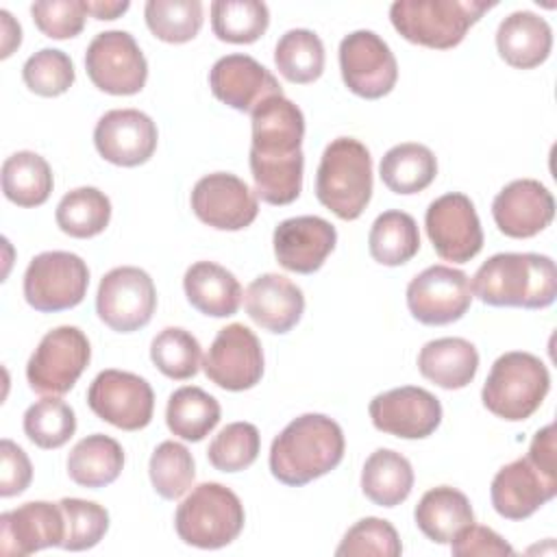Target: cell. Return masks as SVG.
<instances>
[{
    "label": "cell",
    "instance_id": "1",
    "mask_svg": "<svg viewBox=\"0 0 557 557\" xmlns=\"http://www.w3.org/2000/svg\"><path fill=\"white\" fill-rule=\"evenodd\" d=\"M344 431L324 413L294 418L270 446V472L276 481L300 487L329 474L344 459Z\"/></svg>",
    "mask_w": 557,
    "mask_h": 557
},
{
    "label": "cell",
    "instance_id": "2",
    "mask_svg": "<svg viewBox=\"0 0 557 557\" xmlns=\"http://www.w3.org/2000/svg\"><path fill=\"white\" fill-rule=\"evenodd\" d=\"M472 296L492 307L544 309L557 296L555 261L537 252H498L472 276Z\"/></svg>",
    "mask_w": 557,
    "mask_h": 557
},
{
    "label": "cell",
    "instance_id": "3",
    "mask_svg": "<svg viewBox=\"0 0 557 557\" xmlns=\"http://www.w3.org/2000/svg\"><path fill=\"white\" fill-rule=\"evenodd\" d=\"M315 196L339 220H357L363 213L372 198V157L359 139L337 137L324 148Z\"/></svg>",
    "mask_w": 557,
    "mask_h": 557
},
{
    "label": "cell",
    "instance_id": "4",
    "mask_svg": "<svg viewBox=\"0 0 557 557\" xmlns=\"http://www.w3.org/2000/svg\"><path fill=\"white\" fill-rule=\"evenodd\" d=\"M494 4L487 0H396L389 7V20L407 41L448 50L459 46L468 28Z\"/></svg>",
    "mask_w": 557,
    "mask_h": 557
},
{
    "label": "cell",
    "instance_id": "5",
    "mask_svg": "<svg viewBox=\"0 0 557 557\" xmlns=\"http://www.w3.org/2000/svg\"><path fill=\"white\" fill-rule=\"evenodd\" d=\"M550 389V374L544 361L524 350L500 355L483 383V407L509 422L531 418Z\"/></svg>",
    "mask_w": 557,
    "mask_h": 557
},
{
    "label": "cell",
    "instance_id": "6",
    "mask_svg": "<svg viewBox=\"0 0 557 557\" xmlns=\"http://www.w3.org/2000/svg\"><path fill=\"white\" fill-rule=\"evenodd\" d=\"M246 522L239 496L222 483H200L176 507L174 529L196 548H222L237 540Z\"/></svg>",
    "mask_w": 557,
    "mask_h": 557
},
{
    "label": "cell",
    "instance_id": "7",
    "mask_svg": "<svg viewBox=\"0 0 557 557\" xmlns=\"http://www.w3.org/2000/svg\"><path fill=\"white\" fill-rule=\"evenodd\" d=\"M87 287V263L65 250L35 255L24 272V298L41 313H57L81 305Z\"/></svg>",
    "mask_w": 557,
    "mask_h": 557
},
{
    "label": "cell",
    "instance_id": "8",
    "mask_svg": "<svg viewBox=\"0 0 557 557\" xmlns=\"http://www.w3.org/2000/svg\"><path fill=\"white\" fill-rule=\"evenodd\" d=\"M91 359L87 335L78 326H57L37 344L26 363V381L44 396L67 394Z\"/></svg>",
    "mask_w": 557,
    "mask_h": 557
},
{
    "label": "cell",
    "instance_id": "9",
    "mask_svg": "<svg viewBox=\"0 0 557 557\" xmlns=\"http://www.w3.org/2000/svg\"><path fill=\"white\" fill-rule=\"evenodd\" d=\"M89 81L104 94H139L148 78V63L135 37L126 30L98 33L85 52Z\"/></svg>",
    "mask_w": 557,
    "mask_h": 557
},
{
    "label": "cell",
    "instance_id": "10",
    "mask_svg": "<svg viewBox=\"0 0 557 557\" xmlns=\"http://www.w3.org/2000/svg\"><path fill=\"white\" fill-rule=\"evenodd\" d=\"M157 309V289L150 274L135 265L109 270L96 294L98 318L117 333L144 329Z\"/></svg>",
    "mask_w": 557,
    "mask_h": 557
},
{
    "label": "cell",
    "instance_id": "11",
    "mask_svg": "<svg viewBox=\"0 0 557 557\" xmlns=\"http://www.w3.org/2000/svg\"><path fill=\"white\" fill-rule=\"evenodd\" d=\"M344 85L359 98L387 96L398 81V63L389 46L374 30H352L339 44Z\"/></svg>",
    "mask_w": 557,
    "mask_h": 557
},
{
    "label": "cell",
    "instance_id": "12",
    "mask_svg": "<svg viewBox=\"0 0 557 557\" xmlns=\"http://www.w3.org/2000/svg\"><path fill=\"white\" fill-rule=\"evenodd\" d=\"M89 409L122 431H139L150 424L154 392L146 379L124 370H102L87 389Z\"/></svg>",
    "mask_w": 557,
    "mask_h": 557
},
{
    "label": "cell",
    "instance_id": "13",
    "mask_svg": "<svg viewBox=\"0 0 557 557\" xmlns=\"http://www.w3.org/2000/svg\"><path fill=\"white\" fill-rule=\"evenodd\" d=\"M426 235L444 261L468 263L483 248V228L472 200L450 191L435 198L424 213Z\"/></svg>",
    "mask_w": 557,
    "mask_h": 557
},
{
    "label": "cell",
    "instance_id": "14",
    "mask_svg": "<svg viewBox=\"0 0 557 557\" xmlns=\"http://www.w3.org/2000/svg\"><path fill=\"white\" fill-rule=\"evenodd\" d=\"M472 302L470 278L450 265H431L407 285V307L426 326H444L463 318Z\"/></svg>",
    "mask_w": 557,
    "mask_h": 557
},
{
    "label": "cell",
    "instance_id": "15",
    "mask_svg": "<svg viewBox=\"0 0 557 557\" xmlns=\"http://www.w3.org/2000/svg\"><path fill=\"white\" fill-rule=\"evenodd\" d=\"M202 370L222 389L244 392L255 387L263 376L259 337L239 322L220 329L202 359Z\"/></svg>",
    "mask_w": 557,
    "mask_h": 557
},
{
    "label": "cell",
    "instance_id": "16",
    "mask_svg": "<svg viewBox=\"0 0 557 557\" xmlns=\"http://www.w3.org/2000/svg\"><path fill=\"white\" fill-rule=\"evenodd\" d=\"M189 200L196 218L218 231H242L259 213L255 191L231 172H213L198 178Z\"/></svg>",
    "mask_w": 557,
    "mask_h": 557
},
{
    "label": "cell",
    "instance_id": "17",
    "mask_svg": "<svg viewBox=\"0 0 557 557\" xmlns=\"http://www.w3.org/2000/svg\"><path fill=\"white\" fill-rule=\"evenodd\" d=\"M372 424L403 440L429 437L442 422L440 400L424 387H394L370 400Z\"/></svg>",
    "mask_w": 557,
    "mask_h": 557
},
{
    "label": "cell",
    "instance_id": "18",
    "mask_svg": "<svg viewBox=\"0 0 557 557\" xmlns=\"http://www.w3.org/2000/svg\"><path fill=\"white\" fill-rule=\"evenodd\" d=\"M157 141V124L139 109L107 111L94 128L96 150L104 161L120 168L146 163L154 154Z\"/></svg>",
    "mask_w": 557,
    "mask_h": 557
},
{
    "label": "cell",
    "instance_id": "19",
    "mask_svg": "<svg viewBox=\"0 0 557 557\" xmlns=\"http://www.w3.org/2000/svg\"><path fill=\"white\" fill-rule=\"evenodd\" d=\"M209 87L220 102L242 113H252L263 100L283 96L274 74L248 54L218 59L209 72Z\"/></svg>",
    "mask_w": 557,
    "mask_h": 557
},
{
    "label": "cell",
    "instance_id": "20",
    "mask_svg": "<svg viewBox=\"0 0 557 557\" xmlns=\"http://www.w3.org/2000/svg\"><path fill=\"white\" fill-rule=\"evenodd\" d=\"M557 494V476L546 474L527 457L503 466L492 479V507L507 520H524Z\"/></svg>",
    "mask_w": 557,
    "mask_h": 557
},
{
    "label": "cell",
    "instance_id": "21",
    "mask_svg": "<svg viewBox=\"0 0 557 557\" xmlns=\"http://www.w3.org/2000/svg\"><path fill=\"white\" fill-rule=\"evenodd\" d=\"M65 518L59 503L30 500L0 516V550L7 557H24L48 546H61Z\"/></svg>",
    "mask_w": 557,
    "mask_h": 557
},
{
    "label": "cell",
    "instance_id": "22",
    "mask_svg": "<svg viewBox=\"0 0 557 557\" xmlns=\"http://www.w3.org/2000/svg\"><path fill=\"white\" fill-rule=\"evenodd\" d=\"M498 231L513 239H529L542 233L555 218L553 194L535 178L507 183L492 202Z\"/></svg>",
    "mask_w": 557,
    "mask_h": 557
},
{
    "label": "cell",
    "instance_id": "23",
    "mask_svg": "<svg viewBox=\"0 0 557 557\" xmlns=\"http://www.w3.org/2000/svg\"><path fill=\"white\" fill-rule=\"evenodd\" d=\"M276 261L296 274H313L337 244V231L318 215H298L278 222L272 235Z\"/></svg>",
    "mask_w": 557,
    "mask_h": 557
},
{
    "label": "cell",
    "instance_id": "24",
    "mask_svg": "<svg viewBox=\"0 0 557 557\" xmlns=\"http://www.w3.org/2000/svg\"><path fill=\"white\" fill-rule=\"evenodd\" d=\"M250 154L278 159L300 152L305 139V115L285 96L263 100L252 113Z\"/></svg>",
    "mask_w": 557,
    "mask_h": 557
},
{
    "label": "cell",
    "instance_id": "25",
    "mask_svg": "<svg viewBox=\"0 0 557 557\" xmlns=\"http://www.w3.org/2000/svg\"><path fill=\"white\" fill-rule=\"evenodd\" d=\"M244 305L255 324L270 333L283 335L300 322L305 311V296L302 289L287 276L268 272L248 285Z\"/></svg>",
    "mask_w": 557,
    "mask_h": 557
},
{
    "label": "cell",
    "instance_id": "26",
    "mask_svg": "<svg viewBox=\"0 0 557 557\" xmlns=\"http://www.w3.org/2000/svg\"><path fill=\"white\" fill-rule=\"evenodd\" d=\"M553 48L548 22L533 11L509 13L496 30V50L500 59L518 70L542 65Z\"/></svg>",
    "mask_w": 557,
    "mask_h": 557
},
{
    "label": "cell",
    "instance_id": "27",
    "mask_svg": "<svg viewBox=\"0 0 557 557\" xmlns=\"http://www.w3.org/2000/svg\"><path fill=\"white\" fill-rule=\"evenodd\" d=\"M183 289L194 309L211 318H228L242 305V285L231 270L213 261H196L183 276Z\"/></svg>",
    "mask_w": 557,
    "mask_h": 557
},
{
    "label": "cell",
    "instance_id": "28",
    "mask_svg": "<svg viewBox=\"0 0 557 557\" xmlns=\"http://www.w3.org/2000/svg\"><path fill=\"white\" fill-rule=\"evenodd\" d=\"M418 370L431 383L444 389H461L476 376L479 352L463 337H440L422 346Z\"/></svg>",
    "mask_w": 557,
    "mask_h": 557
},
{
    "label": "cell",
    "instance_id": "29",
    "mask_svg": "<svg viewBox=\"0 0 557 557\" xmlns=\"http://www.w3.org/2000/svg\"><path fill=\"white\" fill-rule=\"evenodd\" d=\"M418 529L435 544H450V540L474 522V511L468 496L450 485L431 487L422 494L413 511Z\"/></svg>",
    "mask_w": 557,
    "mask_h": 557
},
{
    "label": "cell",
    "instance_id": "30",
    "mask_svg": "<svg viewBox=\"0 0 557 557\" xmlns=\"http://www.w3.org/2000/svg\"><path fill=\"white\" fill-rule=\"evenodd\" d=\"M413 468L392 448H376L363 463L361 492L379 507H396L411 494Z\"/></svg>",
    "mask_w": 557,
    "mask_h": 557
},
{
    "label": "cell",
    "instance_id": "31",
    "mask_svg": "<svg viewBox=\"0 0 557 557\" xmlns=\"http://www.w3.org/2000/svg\"><path fill=\"white\" fill-rule=\"evenodd\" d=\"M124 468L122 446L102 433H94L76 442L67 455V474L76 485L104 487L111 485Z\"/></svg>",
    "mask_w": 557,
    "mask_h": 557
},
{
    "label": "cell",
    "instance_id": "32",
    "mask_svg": "<svg viewBox=\"0 0 557 557\" xmlns=\"http://www.w3.org/2000/svg\"><path fill=\"white\" fill-rule=\"evenodd\" d=\"M381 181L394 194H418L437 176V159L424 144L405 141L389 148L381 159Z\"/></svg>",
    "mask_w": 557,
    "mask_h": 557
},
{
    "label": "cell",
    "instance_id": "33",
    "mask_svg": "<svg viewBox=\"0 0 557 557\" xmlns=\"http://www.w3.org/2000/svg\"><path fill=\"white\" fill-rule=\"evenodd\" d=\"M52 170L48 161L33 152L20 150L2 163V191L17 207H39L50 198Z\"/></svg>",
    "mask_w": 557,
    "mask_h": 557
},
{
    "label": "cell",
    "instance_id": "34",
    "mask_svg": "<svg viewBox=\"0 0 557 557\" xmlns=\"http://www.w3.org/2000/svg\"><path fill=\"white\" fill-rule=\"evenodd\" d=\"M165 422L176 437L200 442L220 422V403L196 385L178 387L168 398Z\"/></svg>",
    "mask_w": 557,
    "mask_h": 557
},
{
    "label": "cell",
    "instance_id": "35",
    "mask_svg": "<svg viewBox=\"0 0 557 557\" xmlns=\"http://www.w3.org/2000/svg\"><path fill=\"white\" fill-rule=\"evenodd\" d=\"M368 248L381 265H403L420 250V231L416 220L398 209L383 211L370 228Z\"/></svg>",
    "mask_w": 557,
    "mask_h": 557
},
{
    "label": "cell",
    "instance_id": "36",
    "mask_svg": "<svg viewBox=\"0 0 557 557\" xmlns=\"http://www.w3.org/2000/svg\"><path fill=\"white\" fill-rule=\"evenodd\" d=\"M57 226L76 239L100 235L111 220V200L96 187H76L57 205Z\"/></svg>",
    "mask_w": 557,
    "mask_h": 557
},
{
    "label": "cell",
    "instance_id": "37",
    "mask_svg": "<svg viewBox=\"0 0 557 557\" xmlns=\"http://www.w3.org/2000/svg\"><path fill=\"white\" fill-rule=\"evenodd\" d=\"M250 172L255 181V196L268 205H289L300 196L302 189V168L305 154L302 150L292 157H257L250 154Z\"/></svg>",
    "mask_w": 557,
    "mask_h": 557
},
{
    "label": "cell",
    "instance_id": "38",
    "mask_svg": "<svg viewBox=\"0 0 557 557\" xmlns=\"http://www.w3.org/2000/svg\"><path fill=\"white\" fill-rule=\"evenodd\" d=\"M274 63L289 83H313L324 72V44L309 28H292L276 41Z\"/></svg>",
    "mask_w": 557,
    "mask_h": 557
},
{
    "label": "cell",
    "instance_id": "39",
    "mask_svg": "<svg viewBox=\"0 0 557 557\" xmlns=\"http://www.w3.org/2000/svg\"><path fill=\"white\" fill-rule=\"evenodd\" d=\"M270 26V11L259 0L211 2V28L220 41L252 44Z\"/></svg>",
    "mask_w": 557,
    "mask_h": 557
},
{
    "label": "cell",
    "instance_id": "40",
    "mask_svg": "<svg viewBox=\"0 0 557 557\" xmlns=\"http://www.w3.org/2000/svg\"><path fill=\"white\" fill-rule=\"evenodd\" d=\"M146 26L165 44L191 41L202 28L200 0H148L144 7Z\"/></svg>",
    "mask_w": 557,
    "mask_h": 557
},
{
    "label": "cell",
    "instance_id": "41",
    "mask_svg": "<svg viewBox=\"0 0 557 557\" xmlns=\"http://www.w3.org/2000/svg\"><path fill=\"white\" fill-rule=\"evenodd\" d=\"M148 474L154 492L161 498L176 500L194 483V476H196L194 457L183 444L174 440H165L150 455Z\"/></svg>",
    "mask_w": 557,
    "mask_h": 557
},
{
    "label": "cell",
    "instance_id": "42",
    "mask_svg": "<svg viewBox=\"0 0 557 557\" xmlns=\"http://www.w3.org/2000/svg\"><path fill=\"white\" fill-rule=\"evenodd\" d=\"M76 431L74 409L57 396L33 403L24 413V433L39 448H59Z\"/></svg>",
    "mask_w": 557,
    "mask_h": 557
},
{
    "label": "cell",
    "instance_id": "43",
    "mask_svg": "<svg viewBox=\"0 0 557 557\" xmlns=\"http://www.w3.org/2000/svg\"><path fill=\"white\" fill-rule=\"evenodd\" d=\"M200 344L198 339L181 329L168 326L159 331L150 344V359L161 374L174 381L191 379L200 368Z\"/></svg>",
    "mask_w": 557,
    "mask_h": 557
},
{
    "label": "cell",
    "instance_id": "44",
    "mask_svg": "<svg viewBox=\"0 0 557 557\" xmlns=\"http://www.w3.org/2000/svg\"><path fill=\"white\" fill-rule=\"evenodd\" d=\"M261 448V435L250 422L226 424L209 444V463L220 472H239L255 463Z\"/></svg>",
    "mask_w": 557,
    "mask_h": 557
},
{
    "label": "cell",
    "instance_id": "45",
    "mask_svg": "<svg viewBox=\"0 0 557 557\" xmlns=\"http://www.w3.org/2000/svg\"><path fill=\"white\" fill-rule=\"evenodd\" d=\"M59 507L65 518V537L61 548L65 550H87L94 548L109 529V511L83 498H61Z\"/></svg>",
    "mask_w": 557,
    "mask_h": 557
},
{
    "label": "cell",
    "instance_id": "46",
    "mask_svg": "<svg viewBox=\"0 0 557 557\" xmlns=\"http://www.w3.org/2000/svg\"><path fill=\"white\" fill-rule=\"evenodd\" d=\"M22 78L33 94L54 98L72 87L76 74L72 59L63 50L41 48L26 59L22 67Z\"/></svg>",
    "mask_w": 557,
    "mask_h": 557
},
{
    "label": "cell",
    "instance_id": "47",
    "mask_svg": "<svg viewBox=\"0 0 557 557\" xmlns=\"http://www.w3.org/2000/svg\"><path fill=\"white\" fill-rule=\"evenodd\" d=\"M400 553L403 544L396 529L387 520L374 516L355 522L335 548L337 557H398Z\"/></svg>",
    "mask_w": 557,
    "mask_h": 557
},
{
    "label": "cell",
    "instance_id": "48",
    "mask_svg": "<svg viewBox=\"0 0 557 557\" xmlns=\"http://www.w3.org/2000/svg\"><path fill=\"white\" fill-rule=\"evenodd\" d=\"M35 26L50 39H70L85 28L83 0H41L30 7Z\"/></svg>",
    "mask_w": 557,
    "mask_h": 557
},
{
    "label": "cell",
    "instance_id": "49",
    "mask_svg": "<svg viewBox=\"0 0 557 557\" xmlns=\"http://www.w3.org/2000/svg\"><path fill=\"white\" fill-rule=\"evenodd\" d=\"M450 550L457 557H503V555H513V548L509 542H505L494 529L481 527V524H468L463 527L453 540H450Z\"/></svg>",
    "mask_w": 557,
    "mask_h": 557
},
{
    "label": "cell",
    "instance_id": "50",
    "mask_svg": "<svg viewBox=\"0 0 557 557\" xmlns=\"http://www.w3.org/2000/svg\"><path fill=\"white\" fill-rule=\"evenodd\" d=\"M33 479L28 455L11 440L0 442V496L11 498L22 494Z\"/></svg>",
    "mask_w": 557,
    "mask_h": 557
},
{
    "label": "cell",
    "instance_id": "51",
    "mask_svg": "<svg viewBox=\"0 0 557 557\" xmlns=\"http://www.w3.org/2000/svg\"><path fill=\"white\" fill-rule=\"evenodd\" d=\"M527 459L537 466L540 470H544L546 474H555L557 476V466H555V424H546L544 429H540L529 446V455Z\"/></svg>",
    "mask_w": 557,
    "mask_h": 557
},
{
    "label": "cell",
    "instance_id": "52",
    "mask_svg": "<svg viewBox=\"0 0 557 557\" xmlns=\"http://www.w3.org/2000/svg\"><path fill=\"white\" fill-rule=\"evenodd\" d=\"M0 17H2V52L0 57L7 59L22 41V28L20 24L11 17V13L7 9L0 11Z\"/></svg>",
    "mask_w": 557,
    "mask_h": 557
},
{
    "label": "cell",
    "instance_id": "53",
    "mask_svg": "<svg viewBox=\"0 0 557 557\" xmlns=\"http://www.w3.org/2000/svg\"><path fill=\"white\" fill-rule=\"evenodd\" d=\"M128 7H131L128 0H122V2H104V0L85 2L87 15H94L96 20H117L122 13L128 11Z\"/></svg>",
    "mask_w": 557,
    "mask_h": 557
}]
</instances>
